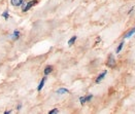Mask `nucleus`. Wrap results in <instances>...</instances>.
I'll return each mask as SVG.
<instances>
[{
    "label": "nucleus",
    "instance_id": "3",
    "mask_svg": "<svg viewBox=\"0 0 135 114\" xmlns=\"http://www.w3.org/2000/svg\"><path fill=\"white\" fill-rule=\"evenodd\" d=\"M106 74H107V71H106V70H104L99 76H97V78H96V83H100L102 80L104 79V77H105V75H106Z\"/></svg>",
    "mask_w": 135,
    "mask_h": 114
},
{
    "label": "nucleus",
    "instance_id": "9",
    "mask_svg": "<svg viewBox=\"0 0 135 114\" xmlns=\"http://www.w3.org/2000/svg\"><path fill=\"white\" fill-rule=\"evenodd\" d=\"M135 33V27L134 28H133V29H131V30H130V31H129V32H128V33H127V34L125 35V39H127V38H129V37H131V36H132V35L134 34Z\"/></svg>",
    "mask_w": 135,
    "mask_h": 114
},
{
    "label": "nucleus",
    "instance_id": "18",
    "mask_svg": "<svg viewBox=\"0 0 135 114\" xmlns=\"http://www.w3.org/2000/svg\"><path fill=\"white\" fill-rule=\"evenodd\" d=\"M133 9H134V7H132V8H131V9L129 11V12H128V13H131V12H133Z\"/></svg>",
    "mask_w": 135,
    "mask_h": 114
},
{
    "label": "nucleus",
    "instance_id": "7",
    "mask_svg": "<svg viewBox=\"0 0 135 114\" xmlns=\"http://www.w3.org/2000/svg\"><path fill=\"white\" fill-rule=\"evenodd\" d=\"M24 0H11V3L13 6H20L23 3Z\"/></svg>",
    "mask_w": 135,
    "mask_h": 114
},
{
    "label": "nucleus",
    "instance_id": "12",
    "mask_svg": "<svg viewBox=\"0 0 135 114\" xmlns=\"http://www.w3.org/2000/svg\"><path fill=\"white\" fill-rule=\"evenodd\" d=\"M2 17L5 19V20H8L9 19V15H8V11H5V12L2 13Z\"/></svg>",
    "mask_w": 135,
    "mask_h": 114
},
{
    "label": "nucleus",
    "instance_id": "15",
    "mask_svg": "<svg viewBox=\"0 0 135 114\" xmlns=\"http://www.w3.org/2000/svg\"><path fill=\"white\" fill-rule=\"evenodd\" d=\"M79 101H80V104H81V105H84V104L86 103V99H85V97H80V98H79Z\"/></svg>",
    "mask_w": 135,
    "mask_h": 114
},
{
    "label": "nucleus",
    "instance_id": "10",
    "mask_svg": "<svg viewBox=\"0 0 135 114\" xmlns=\"http://www.w3.org/2000/svg\"><path fill=\"white\" fill-rule=\"evenodd\" d=\"M76 38H78L76 36H73V37H71V38L69 39V41H68V45H69V46H71V45H72V44H73V43L75 42V40H76Z\"/></svg>",
    "mask_w": 135,
    "mask_h": 114
},
{
    "label": "nucleus",
    "instance_id": "4",
    "mask_svg": "<svg viewBox=\"0 0 135 114\" xmlns=\"http://www.w3.org/2000/svg\"><path fill=\"white\" fill-rule=\"evenodd\" d=\"M19 38H20V32H19V30H15V32L11 35V39H12L13 41H16V40H18Z\"/></svg>",
    "mask_w": 135,
    "mask_h": 114
},
{
    "label": "nucleus",
    "instance_id": "1",
    "mask_svg": "<svg viewBox=\"0 0 135 114\" xmlns=\"http://www.w3.org/2000/svg\"><path fill=\"white\" fill-rule=\"evenodd\" d=\"M37 3V0H31V1H29V2H27L26 4H25V6L23 7V12H28L32 6H34L35 4Z\"/></svg>",
    "mask_w": 135,
    "mask_h": 114
},
{
    "label": "nucleus",
    "instance_id": "17",
    "mask_svg": "<svg viewBox=\"0 0 135 114\" xmlns=\"http://www.w3.org/2000/svg\"><path fill=\"white\" fill-rule=\"evenodd\" d=\"M11 112H12V111H11H11H9V110H8V111H5V112H4V113H5V114H9V113H11Z\"/></svg>",
    "mask_w": 135,
    "mask_h": 114
},
{
    "label": "nucleus",
    "instance_id": "16",
    "mask_svg": "<svg viewBox=\"0 0 135 114\" xmlns=\"http://www.w3.org/2000/svg\"><path fill=\"white\" fill-rule=\"evenodd\" d=\"M21 108H22V105H21V104H20V105H18L17 109H18V110H21Z\"/></svg>",
    "mask_w": 135,
    "mask_h": 114
},
{
    "label": "nucleus",
    "instance_id": "19",
    "mask_svg": "<svg viewBox=\"0 0 135 114\" xmlns=\"http://www.w3.org/2000/svg\"><path fill=\"white\" fill-rule=\"evenodd\" d=\"M99 41H100V37H98V39H97V41H96V44H97Z\"/></svg>",
    "mask_w": 135,
    "mask_h": 114
},
{
    "label": "nucleus",
    "instance_id": "8",
    "mask_svg": "<svg viewBox=\"0 0 135 114\" xmlns=\"http://www.w3.org/2000/svg\"><path fill=\"white\" fill-rule=\"evenodd\" d=\"M56 92L58 94V95H63V94H68L69 91H68L67 89H63V87H62V89H59Z\"/></svg>",
    "mask_w": 135,
    "mask_h": 114
},
{
    "label": "nucleus",
    "instance_id": "5",
    "mask_svg": "<svg viewBox=\"0 0 135 114\" xmlns=\"http://www.w3.org/2000/svg\"><path fill=\"white\" fill-rule=\"evenodd\" d=\"M45 80H46V76H45V77L41 79V81H40V83H39V85H38V87H37V91H40L42 90V87H44V85H45Z\"/></svg>",
    "mask_w": 135,
    "mask_h": 114
},
{
    "label": "nucleus",
    "instance_id": "13",
    "mask_svg": "<svg viewBox=\"0 0 135 114\" xmlns=\"http://www.w3.org/2000/svg\"><path fill=\"white\" fill-rule=\"evenodd\" d=\"M57 113H59V110H58L57 108L53 109V110H51V111L49 112V114H57Z\"/></svg>",
    "mask_w": 135,
    "mask_h": 114
},
{
    "label": "nucleus",
    "instance_id": "6",
    "mask_svg": "<svg viewBox=\"0 0 135 114\" xmlns=\"http://www.w3.org/2000/svg\"><path fill=\"white\" fill-rule=\"evenodd\" d=\"M52 71H53V67H52V66H46V67L45 68L44 73H45V76H47L49 74H51V73H52Z\"/></svg>",
    "mask_w": 135,
    "mask_h": 114
},
{
    "label": "nucleus",
    "instance_id": "2",
    "mask_svg": "<svg viewBox=\"0 0 135 114\" xmlns=\"http://www.w3.org/2000/svg\"><path fill=\"white\" fill-rule=\"evenodd\" d=\"M115 65H117V63H115L114 57L110 54V55L108 56V60H107V66H108V67H110V68H114V67H115Z\"/></svg>",
    "mask_w": 135,
    "mask_h": 114
},
{
    "label": "nucleus",
    "instance_id": "11",
    "mask_svg": "<svg viewBox=\"0 0 135 114\" xmlns=\"http://www.w3.org/2000/svg\"><path fill=\"white\" fill-rule=\"evenodd\" d=\"M123 46H124V41H122V42H121V43L119 44V46L117 47V51H115V53H117V54H120V51L122 50Z\"/></svg>",
    "mask_w": 135,
    "mask_h": 114
},
{
    "label": "nucleus",
    "instance_id": "14",
    "mask_svg": "<svg viewBox=\"0 0 135 114\" xmlns=\"http://www.w3.org/2000/svg\"><path fill=\"white\" fill-rule=\"evenodd\" d=\"M85 99H86V102H89V101H91V100L93 99V96H92V95H89V96L85 97Z\"/></svg>",
    "mask_w": 135,
    "mask_h": 114
}]
</instances>
